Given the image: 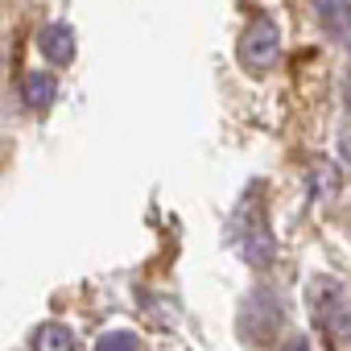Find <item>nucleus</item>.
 I'll return each mask as SVG.
<instances>
[{
    "instance_id": "1",
    "label": "nucleus",
    "mask_w": 351,
    "mask_h": 351,
    "mask_svg": "<svg viewBox=\"0 0 351 351\" xmlns=\"http://www.w3.org/2000/svg\"><path fill=\"white\" fill-rule=\"evenodd\" d=\"M228 240H232V248H236L252 269H269V265H273V256H277V240H273V232H269L265 199H256V191L244 195L240 207L232 211Z\"/></svg>"
},
{
    "instance_id": "2",
    "label": "nucleus",
    "mask_w": 351,
    "mask_h": 351,
    "mask_svg": "<svg viewBox=\"0 0 351 351\" xmlns=\"http://www.w3.org/2000/svg\"><path fill=\"white\" fill-rule=\"evenodd\" d=\"M236 58H240V66H244L252 79L269 75V71L281 62V34H277L273 17H256V21H252V25L240 34Z\"/></svg>"
},
{
    "instance_id": "3",
    "label": "nucleus",
    "mask_w": 351,
    "mask_h": 351,
    "mask_svg": "<svg viewBox=\"0 0 351 351\" xmlns=\"http://www.w3.org/2000/svg\"><path fill=\"white\" fill-rule=\"evenodd\" d=\"M314 314L335 339L351 343V289L343 281H314Z\"/></svg>"
},
{
    "instance_id": "4",
    "label": "nucleus",
    "mask_w": 351,
    "mask_h": 351,
    "mask_svg": "<svg viewBox=\"0 0 351 351\" xmlns=\"http://www.w3.org/2000/svg\"><path fill=\"white\" fill-rule=\"evenodd\" d=\"M281 322H285V310H281V302H277L273 289L248 293V302H244V310H240V330H244L248 339L269 343V339L281 330Z\"/></svg>"
},
{
    "instance_id": "5",
    "label": "nucleus",
    "mask_w": 351,
    "mask_h": 351,
    "mask_svg": "<svg viewBox=\"0 0 351 351\" xmlns=\"http://www.w3.org/2000/svg\"><path fill=\"white\" fill-rule=\"evenodd\" d=\"M38 50H42V58L50 62V66H71L75 62V29L66 25V21H50V25H42V34H38Z\"/></svg>"
},
{
    "instance_id": "6",
    "label": "nucleus",
    "mask_w": 351,
    "mask_h": 351,
    "mask_svg": "<svg viewBox=\"0 0 351 351\" xmlns=\"http://www.w3.org/2000/svg\"><path fill=\"white\" fill-rule=\"evenodd\" d=\"M314 13L330 34V42L343 54H351V0H314Z\"/></svg>"
},
{
    "instance_id": "7",
    "label": "nucleus",
    "mask_w": 351,
    "mask_h": 351,
    "mask_svg": "<svg viewBox=\"0 0 351 351\" xmlns=\"http://www.w3.org/2000/svg\"><path fill=\"white\" fill-rule=\"evenodd\" d=\"M306 182H310V199L314 203H335L339 186H343V173H339L335 161H314L310 173H306Z\"/></svg>"
},
{
    "instance_id": "8",
    "label": "nucleus",
    "mask_w": 351,
    "mask_h": 351,
    "mask_svg": "<svg viewBox=\"0 0 351 351\" xmlns=\"http://www.w3.org/2000/svg\"><path fill=\"white\" fill-rule=\"evenodd\" d=\"M21 95H25V108H29V112H46V108L58 99V79H54V75L34 71V75H25Z\"/></svg>"
},
{
    "instance_id": "9",
    "label": "nucleus",
    "mask_w": 351,
    "mask_h": 351,
    "mask_svg": "<svg viewBox=\"0 0 351 351\" xmlns=\"http://www.w3.org/2000/svg\"><path fill=\"white\" fill-rule=\"evenodd\" d=\"M34 351H79V339L62 322H42L34 330Z\"/></svg>"
},
{
    "instance_id": "10",
    "label": "nucleus",
    "mask_w": 351,
    "mask_h": 351,
    "mask_svg": "<svg viewBox=\"0 0 351 351\" xmlns=\"http://www.w3.org/2000/svg\"><path fill=\"white\" fill-rule=\"evenodd\" d=\"M136 347H141L136 330H104L95 339V351H136Z\"/></svg>"
},
{
    "instance_id": "11",
    "label": "nucleus",
    "mask_w": 351,
    "mask_h": 351,
    "mask_svg": "<svg viewBox=\"0 0 351 351\" xmlns=\"http://www.w3.org/2000/svg\"><path fill=\"white\" fill-rule=\"evenodd\" d=\"M347 153H351V141H347Z\"/></svg>"
}]
</instances>
